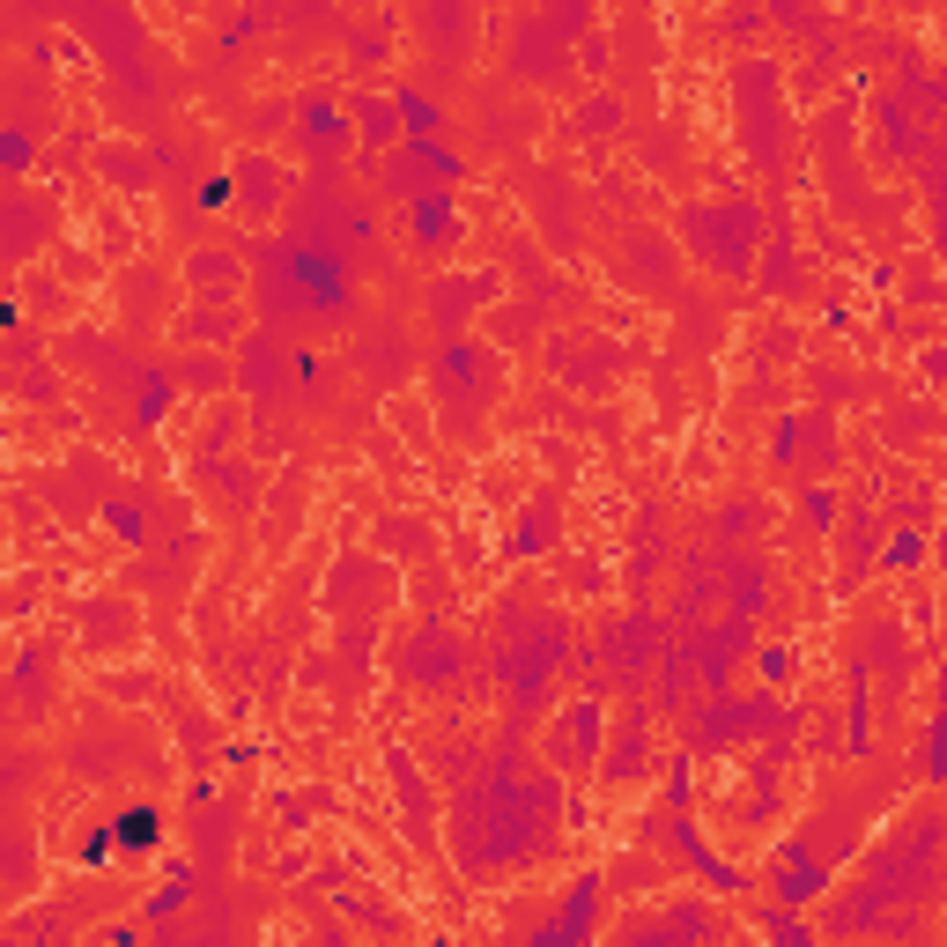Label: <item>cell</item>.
I'll use <instances>...</instances> for the list:
<instances>
[{
  "instance_id": "cell-1",
  "label": "cell",
  "mask_w": 947,
  "mask_h": 947,
  "mask_svg": "<svg viewBox=\"0 0 947 947\" xmlns=\"http://www.w3.org/2000/svg\"><path fill=\"white\" fill-rule=\"evenodd\" d=\"M119 837H126V844H156V815H126Z\"/></svg>"
}]
</instances>
